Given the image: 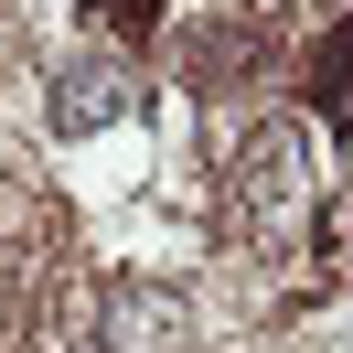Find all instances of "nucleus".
<instances>
[{
  "label": "nucleus",
  "instance_id": "obj_1",
  "mask_svg": "<svg viewBox=\"0 0 353 353\" xmlns=\"http://www.w3.org/2000/svg\"><path fill=\"white\" fill-rule=\"evenodd\" d=\"M118 108H129V75L118 65H75L65 86H54V129H108Z\"/></svg>",
  "mask_w": 353,
  "mask_h": 353
},
{
  "label": "nucleus",
  "instance_id": "obj_2",
  "mask_svg": "<svg viewBox=\"0 0 353 353\" xmlns=\"http://www.w3.org/2000/svg\"><path fill=\"white\" fill-rule=\"evenodd\" d=\"M300 172H310L300 129H257V139H246V193H257V203H289V193H300Z\"/></svg>",
  "mask_w": 353,
  "mask_h": 353
},
{
  "label": "nucleus",
  "instance_id": "obj_3",
  "mask_svg": "<svg viewBox=\"0 0 353 353\" xmlns=\"http://www.w3.org/2000/svg\"><path fill=\"white\" fill-rule=\"evenodd\" d=\"M310 97H321V118H343V108H353V11L332 22V43L310 54Z\"/></svg>",
  "mask_w": 353,
  "mask_h": 353
},
{
  "label": "nucleus",
  "instance_id": "obj_4",
  "mask_svg": "<svg viewBox=\"0 0 353 353\" xmlns=\"http://www.w3.org/2000/svg\"><path fill=\"white\" fill-rule=\"evenodd\" d=\"M172 332H182V310H172V300H139V289L118 300V343H172Z\"/></svg>",
  "mask_w": 353,
  "mask_h": 353
}]
</instances>
